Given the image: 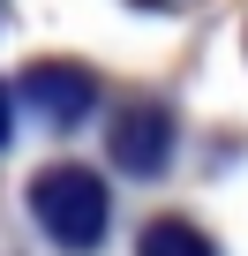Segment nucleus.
<instances>
[{
	"label": "nucleus",
	"instance_id": "obj_2",
	"mask_svg": "<svg viewBox=\"0 0 248 256\" xmlns=\"http://www.w3.org/2000/svg\"><path fill=\"white\" fill-rule=\"evenodd\" d=\"M90 98H98V76L75 68V60H30L23 68V106L38 120H53V128H75L90 113Z\"/></svg>",
	"mask_w": 248,
	"mask_h": 256
},
{
	"label": "nucleus",
	"instance_id": "obj_3",
	"mask_svg": "<svg viewBox=\"0 0 248 256\" xmlns=\"http://www.w3.org/2000/svg\"><path fill=\"white\" fill-rule=\"evenodd\" d=\"M166 151H173V113L158 98H136L128 113L113 120V158L128 166V174H158Z\"/></svg>",
	"mask_w": 248,
	"mask_h": 256
},
{
	"label": "nucleus",
	"instance_id": "obj_5",
	"mask_svg": "<svg viewBox=\"0 0 248 256\" xmlns=\"http://www.w3.org/2000/svg\"><path fill=\"white\" fill-rule=\"evenodd\" d=\"M136 8H158V16H173V8H196V0H136Z\"/></svg>",
	"mask_w": 248,
	"mask_h": 256
},
{
	"label": "nucleus",
	"instance_id": "obj_1",
	"mask_svg": "<svg viewBox=\"0 0 248 256\" xmlns=\"http://www.w3.org/2000/svg\"><path fill=\"white\" fill-rule=\"evenodd\" d=\"M30 211L60 248H98L105 241V181L83 166H45L30 181Z\"/></svg>",
	"mask_w": 248,
	"mask_h": 256
},
{
	"label": "nucleus",
	"instance_id": "obj_6",
	"mask_svg": "<svg viewBox=\"0 0 248 256\" xmlns=\"http://www.w3.org/2000/svg\"><path fill=\"white\" fill-rule=\"evenodd\" d=\"M0 144H8V90H0Z\"/></svg>",
	"mask_w": 248,
	"mask_h": 256
},
{
	"label": "nucleus",
	"instance_id": "obj_4",
	"mask_svg": "<svg viewBox=\"0 0 248 256\" xmlns=\"http://www.w3.org/2000/svg\"><path fill=\"white\" fill-rule=\"evenodd\" d=\"M136 256H218L196 226H181V218H158V226H143V248Z\"/></svg>",
	"mask_w": 248,
	"mask_h": 256
}]
</instances>
